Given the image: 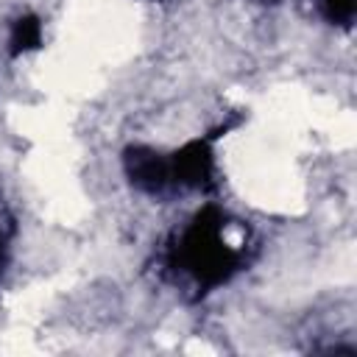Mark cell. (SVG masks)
<instances>
[{
	"instance_id": "obj_1",
	"label": "cell",
	"mask_w": 357,
	"mask_h": 357,
	"mask_svg": "<svg viewBox=\"0 0 357 357\" xmlns=\"http://www.w3.org/2000/svg\"><path fill=\"white\" fill-rule=\"evenodd\" d=\"M229 229L231 215L220 204L206 201L184 220V226L167 243V271L181 276L198 298L234 282L251 262L248 245L231 243Z\"/></svg>"
},
{
	"instance_id": "obj_2",
	"label": "cell",
	"mask_w": 357,
	"mask_h": 357,
	"mask_svg": "<svg viewBox=\"0 0 357 357\" xmlns=\"http://www.w3.org/2000/svg\"><path fill=\"white\" fill-rule=\"evenodd\" d=\"M234 123H223L215 131L198 134L178 148L167 151V167H170V181L173 192H215L218 190V156H215V142L220 134H226Z\"/></svg>"
},
{
	"instance_id": "obj_3",
	"label": "cell",
	"mask_w": 357,
	"mask_h": 357,
	"mask_svg": "<svg viewBox=\"0 0 357 357\" xmlns=\"http://www.w3.org/2000/svg\"><path fill=\"white\" fill-rule=\"evenodd\" d=\"M120 170L128 187L145 198H167L173 195L167 151L153 148L148 142H128L120 151Z\"/></svg>"
},
{
	"instance_id": "obj_4",
	"label": "cell",
	"mask_w": 357,
	"mask_h": 357,
	"mask_svg": "<svg viewBox=\"0 0 357 357\" xmlns=\"http://www.w3.org/2000/svg\"><path fill=\"white\" fill-rule=\"evenodd\" d=\"M45 47V20L36 11H20L8 22V36H6V56L11 61L39 53Z\"/></svg>"
},
{
	"instance_id": "obj_5",
	"label": "cell",
	"mask_w": 357,
	"mask_h": 357,
	"mask_svg": "<svg viewBox=\"0 0 357 357\" xmlns=\"http://www.w3.org/2000/svg\"><path fill=\"white\" fill-rule=\"evenodd\" d=\"M315 6L326 25L351 31V25L357 20V0H315Z\"/></svg>"
},
{
	"instance_id": "obj_6",
	"label": "cell",
	"mask_w": 357,
	"mask_h": 357,
	"mask_svg": "<svg viewBox=\"0 0 357 357\" xmlns=\"http://www.w3.org/2000/svg\"><path fill=\"white\" fill-rule=\"evenodd\" d=\"M11 243H14V223L0 204V279L11 265Z\"/></svg>"
},
{
	"instance_id": "obj_7",
	"label": "cell",
	"mask_w": 357,
	"mask_h": 357,
	"mask_svg": "<svg viewBox=\"0 0 357 357\" xmlns=\"http://www.w3.org/2000/svg\"><path fill=\"white\" fill-rule=\"evenodd\" d=\"M153 3H162V0H153Z\"/></svg>"
}]
</instances>
